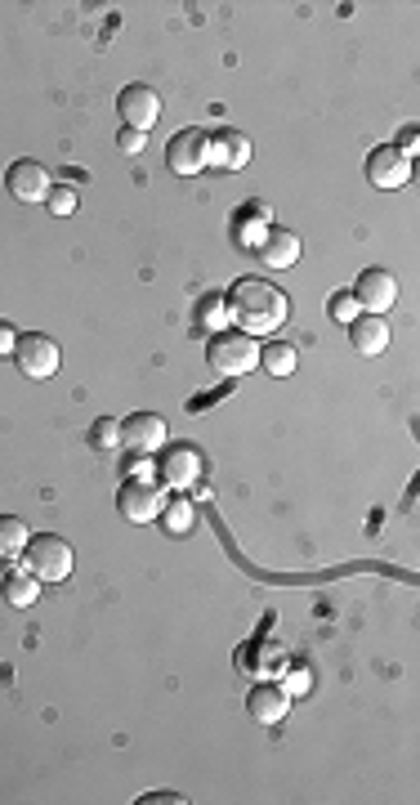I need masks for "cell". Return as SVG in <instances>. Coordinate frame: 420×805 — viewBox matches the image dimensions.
Wrapping results in <instances>:
<instances>
[{
  "label": "cell",
  "instance_id": "cell-1",
  "mask_svg": "<svg viewBox=\"0 0 420 805\" xmlns=\"http://www.w3.org/2000/svg\"><path fill=\"white\" fill-rule=\"evenodd\" d=\"M228 301V318L246 331V336H269L286 322V291H277L273 282L264 278H242L233 282V291L224 295Z\"/></svg>",
  "mask_w": 420,
  "mask_h": 805
},
{
  "label": "cell",
  "instance_id": "cell-2",
  "mask_svg": "<svg viewBox=\"0 0 420 805\" xmlns=\"http://www.w3.org/2000/svg\"><path fill=\"white\" fill-rule=\"evenodd\" d=\"M206 363L215 367L220 376L233 380V376H246L250 367H260V345H256V336L224 327V331H215L206 341Z\"/></svg>",
  "mask_w": 420,
  "mask_h": 805
},
{
  "label": "cell",
  "instance_id": "cell-3",
  "mask_svg": "<svg viewBox=\"0 0 420 805\" xmlns=\"http://www.w3.org/2000/svg\"><path fill=\"white\" fill-rule=\"evenodd\" d=\"M23 560H27V573H36V582H67L76 564L72 546L59 533H36L23 550Z\"/></svg>",
  "mask_w": 420,
  "mask_h": 805
},
{
  "label": "cell",
  "instance_id": "cell-4",
  "mask_svg": "<svg viewBox=\"0 0 420 805\" xmlns=\"http://www.w3.org/2000/svg\"><path fill=\"white\" fill-rule=\"evenodd\" d=\"M14 363H18V371L27 380H50L59 371V363H63V350H59V341H50L46 331H23L18 350H14Z\"/></svg>",
  "mask_w": 420,
  "mask_h": 805
},
{
  "label": "cell",
  "instance_id": "cell-5",
  "mask_svg": "<svg viewBox=\"0 0 420 805\" xmlns=\"http://www.w3.org/2000/svg\"><path fill=\"white\" fill-rule=\"evenodd\" d=\"M206 153H210V135L197 131V125H188V131L171 135V144H165V166H171V175L193 180V175H201L210 166Z\"/></svg>",
  "mask_w": 420,
  "mask_h": 805
},
{
  "label": "cell",
  "instance_id": "cell-6",
  "mask_svg": "<svg viewBox=\"0 0 420 805\" xmlns=\"http://www.w3.org/2000/svg\"><path fill=\"white\" fill-rule=\"evenodd\" d=\"M165 505V492L157 479H125L121 492H116V511L131 520V524H152Z\"/></svg>",
  "mask_w": 420,
  "mask_h": 805
},
{
  "label": "cell",
  "instance_id": "cell-7",
  "mask_svg": "<svg viewBox=\"0 0 420 805\" xmlns=\"http://www.w3.org/2000/svg\"><path fill=\"white\" fill-rule=\"evenodd\" d=\"M367 180H371V188H385V193L407 188L411 184V157L398 153L394 144H375L367 153Z\"/></svg>",
  "mask_w": 420,
  "mask_h": 805
},
{
  "label": "cell",
  "instance_id": "cell-8",
  "mask_svg": "<svg viewBox=\"0 0 420 805\" xmlns=\"http://www.w3.org/2000/svg\"><path fill=\"white\" fill-rule=\"evenodd\" d=\"M116 426H121V448L139 452V456L157 452L165 439H171V426H165V416H157V412H131L125 420H116Z\"/></svg>",
  "mask_w": 420,
  "mask_h": 805
},
{
  "label": "cell",
  "instance_id": "cell-9",
  "mask_svg": "<svg viewBox=\"0 0 420 805\" xmlns=\"http://www.w3.org/2000/svg\"><path fill=\"white\" fill-rule=\"evenodd\" d=\"M116 117L131 125V131H152V125L161 121V95L152 86H144V81H135V86H125L116 95Z\"/></svg>",
  "mask_w": 420,
  "mask_h": 805
},
{
  "label": "cell",
  "instance_id": "cell-10",
  "mask_svg": "<svg viewBox=\"0 0 420 805\" xmlns=\"http://www.w3.org/2000/svg\"><path fill=\"white\" fill-rule=\"evenodd\" d=\"M349 295L358 301V309H367V314H385V309H394V305H398V278H394L390 269H362V273H358V282L349 286Z\"/></svg>",
  "mask_w": 420,
  "mask_h": 805
},
{
  "label": "cell",
  "instance_id": "cell-11",
  "mask_svg": "<svg viewBox=\"0 0 420 805\" xmlns=\"http://www.w3.org/2000/svg\"><path fill=\"white\" fill-rule=\"evenodd\" d=\"M50 171L40 161H32V157H18V161H10V171H5V188H10V197H18V202H46V193H50Z\"/></svg>",
  "mask_w": 420,
  "mask_h": 805
},
{
  "label": "cell",
  "instance_id": "cell-12",
  "mask_svg": "<svg viewBox=\"0 0 420 805\" xmlns=\"http://www.w3.org/2000/svg\"><path fill=\"white\" fill-rule=\"evenodd\" d=\"M161 479L171 484L175 492H188V488L201 479V452L188 448V443L165 448V456H161Z\"/></svg>",
  "mask_w": 420,
  "mask_h": 805
},
{
  "label": "cell",
  "instance_id": "cell-13",
  "mask_svg": "<svg viewBox=\"0 0 420 805\" xmlns=\"http://www.w3.org/2000/svg\"><path fill=\"white\" fill-rule=\"evenodd\" d=\"M206 161L215 166V171H242V166L250 161V139L242 135V131H215L210 135V153H206Z\"/></svg>",
  "mask_w": 420,
  "mask_h": 805
},
{
  "label": "cell",
  "instance_id": "cell-14",
  "mask_svg": "<svg viewBox=\"0 0 420 805\" xmlns=\"http://www.w3.org/2000/svg\"><path fill=\"white\" fill-rule=\"evenodd\" d=\"M349 341H354V350L362 358H381L390 350V322L381 314H358L349 322Z\"/></svg>",
  "mask_w": 420,
  "mask_h": 805
},
{
  "label": "cell",
  "instance_id": "cell-15",
  "mask_svg": "<svg viewBox=\"0 0 420 805\" xmlns=\"http://www.w3.org/2000/svg\"><path fill=\"white\" fill-rule=\"evenodd\" d=\"M269 224H273V210L264 206V202H246V206H237V216H233V233H237V246H256L260 251V242L269 237Z\"/></svg>",
  "mask_w": 420,
  "mask_h": 805
},
{
  "label": "cell",
  "instance_id": "cell-16",
  "mask_svg": "<svg viewBox=\"0 0 420 805\" xmlns=\"http://www.w3.org/2000/svg\"><path fill=\"white\" fill-rule=\"evenodd\" d=\"M246 711L256 716L260 725H277V720H286V711H291V694L282 685L264 681V685H256L246 694Z\"/></svg>",
  "mask_w": 420,
  "mask_h": 805
},
{
  "label": "cell",
  "instance_id": "cell-17",
  "mask_svg": "<svg viewBox=\"0 0 420 805\" xmlns=\"http://www.w3.org/2000/svg\"><path fill=\"white\" fill-rule=\"evenodd\" d=\"M260 260L269 269H291V265L300 260V237L291 233V229H269V237L260 242Z\"/></svg>",
  "mask_w": 420,
  "mask_h": 805
},
{
  "label": "cell",
  "instance_id": "cell-18",
  "mask_svg": "<svg viewBox=\"0 0 420 805\" xmlns=\"http://www.w3.org/2000/svg\"><path fill=\"white\" fill-rule=\"evenodd\" d=\"M233 318H228V301L220 291H206V295H197V305H193V331H224Z\"/></svg>",
  "mask_w": 420,
  "mask_h": 805
},
{
  "label": "cell",
  "instance_id": "cell-19",
  "mask_svg": "<svg viewBox=\"0 0 420 805\" xmlns=\"http://www.w3.org/2000/svg\"><path fill=\"white\" fill-rule=\"evenodd\" d=\"M157 520L165 524V533H171V537H188V533H193V524H197V505H193L188 497H180V492H175L171 501L161 505V515H157Z\"/></svg>",
  "mask_w": 420,
  "mask_h": 805
},
{
  "label": "cell",
  "instance_id": "cell-20",
  "mask_svg": "<svg viewBox=\"0 0 420 805\" xmlns=\"http://www.w3.org/2000/svg\"><path fill=\"white\" fill-rule=\"evenodd\" d=\"M0 590H5V600H10L14 609H32L36 596H40V582H36V573H27V569H10L5 582H0Z\"/></svg>",
  "mask_w": 420,
  "mask_h": 805
},
{
  "label": "cell",
  "instance_id": "cell-21",
  "mask_svg": "<svg viewBox=\"0 0 420 805\" xmlns=\"http://www.w3.org/2000/svg\"><path fill=\"white\" fill-rule=\"evenodd\" d=\"M27 541H32V533H27V524L18 515H0V560H5V564L23 560Z\"/></svg>",
  "mask_w": 420,
  "mask_h": 805
},
{
  "label": "cell",
  "instance_id": "cell-22",
  "mask_svg": "<svg viewBox=\"0 0 420 805\" xmlns=\"http://www.w3.org/2000/svg\"><path fill=\"white\" fill-rule=\"evenodd\" d=\"M260 367H264L269 376H291V371L300 367V354L291 350L286 341H269V345L260 350Z\"/></svg>",
  "mask_w": 420,
  "mask_h": 805
},
{
  "label": "cell",
  "instance_id": "cell-23",
  "mask_svg": "<svg viewBox=\"0 0 420 805\" xmlns=\"http://www.w3.org/2000/svg\"><path fill=\"white\" fill-rule=\"evenodd\" d=\"M46 206H50V216H72V210H76V188L72 184H50Z\"/></svg>",
  "mask_w": 420,
  "mask_h": 805
},
{
  "label": "cell",
  "instance_id": "cell-24",
  "mask_svg": "<svg viewBox=\"0 0 420 805\" xmlns=\"http://www.w3.org/2000/svg\"><path fill=\"white\" fill-rule=\"evenodd\" d=\"M90 443L99 448V452H112V448H121V426L116 420H95V430H90Z\"/></svg>",
  "mask_w": 420,
  "mask_h": 805
},
{
  "label": "cell",
  "instance_id": "cell-25",
  "mask_svg": "<svg viewBox=\"0 0 420 805\" xmlns=\"http://www.w3.org/2000/svg\"><path fill=\"white\" fill-rule=\"evenodd\" d=\"M358 314H362V309H358V301H354L349 291H335V295H331V318H335V322H354Z\"/></svg>",
  "mask_w": 420,
  "mask_h": 805
},
{
  "label": "cell",
  "instance_id": "cell-26",
  "mask_svg": "<svg viewBox=\"0 0 420 805\" xmlns=\"http://www.w3.org/2000/svg\"><path fill=\"white\" fill-rule=\"evenodd\" d=\"M144 144H148V135H144V131H131V125H121L116 148H121L125 157H139V153H144Z\"/></svg>",
  "mask_w": 420,
  "mask_h": 805
},
{
  "label": "cell",
  "instance_id": "cell-27",
  "mask_svg": "<svg viewBox=\"0 0 420 805\" xmlns=\"http://www.w3.org/2000/svg\"><path fill=\"white\" fill-rule=\"evenodd\" d=\"M14 350H18V331H14V322L0 318V358H14Z\"/></svg>",
  "mask_w": 420,
  "mask_h": 805
},
{
  "label": "cell",
  "instance_id": "cell-28",
  "mask_svg": "<svg viewBox=\"0 0 420 805\" xmlns=\"http://www.w3.org/2000/svg\"><path fill=\"white\" fill-rule=\"evenodd\" d=\"M282 690H286L291 698H296V694H309V671H305V667H296V671H291V681H286Z\"/></svg>",
  "mask_w": 420,
  "mask_h": 805
},
{
  "label": "cell",
  "instance_id": "cell-29",
  "mask_svg": "<svg viewBox=\"0 0 420 805\" xmlns=\"http://www.w3.org/2000/svg\"><path fill=\"white\" fill-rule=\"evenodd\" d=\"M188 796H180V792H148V796H139V805H184Z\"/></svg>",
  "mask_w": 420,
  "mask_h": 805
},
{
  "label": "cell",
  "instance_id": "cell-30",
  "mask_svg": "<svg viewBox=\"0 0 420 805\" xmlns=\"http://www.w3.org/2000/svg\"><path fill=\"white\" fill-rule=\"evenodd\" d=\"M398 153H407V157H416V148H420V135H416V125H407V131L398 135V144H394Z\"/></svg>",
  "mask_w": 420,
  "mask_h": 805
}]
</instances>
